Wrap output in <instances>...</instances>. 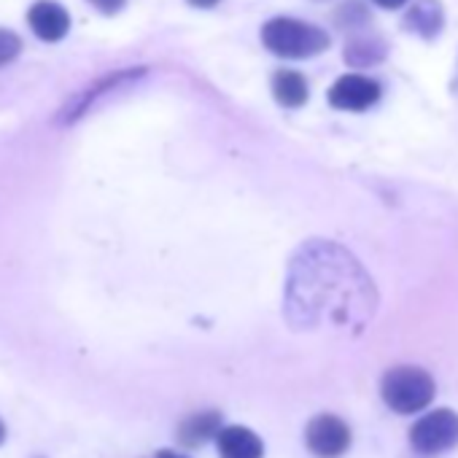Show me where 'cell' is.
Here are the masks:
<instances>
[{
    "label": "cell",
    "mask_w": 458,
    "mask_h": 458,
    "mask_svg": "<svg viewBox=\"0 0 458 458\" xmlns=\"http://www.w3.org/2000/svg\"><path fill=\"white\" fill-rule=\"evenodd\" d=\"M284 308L289 324L302 332H361L377 310V292L351 251L313 238L292 257Z\"/></svg>",
    "instance_id": "cell-1"
},
{
    "label": "cell",
    "mask_w": 458,
    "mask_h": 458,
    "mask_svg": "<svg viewBox=\"0 0 458 458\" xmlns=\"http://www.w3.org/2000/svg\"><path fill=\"white\" fill-rule=\"evenodd\" d=\"M262 44L284 60H310L329 49V36L292 17H276L262 28Z\"/></svg>",
    "instance_id": "cell-2"
},
{
    "label": "cell",
    "mask_w": 458,
    "mask_h": 458,
    "mask_svg": "<svg viewBox=\"0 0 458 458\" xmlns=\"http://www.w3.org/2000/svg\"><path fill=\"white\" fill-rule=\"evenodd\" d=\"M434 394H437V383L420 367L399 364V367H391L380 380L383 402L399 415H412V412L426 410L434 402Z\"/></svg>",
    "instance_id": "cell-3"
},
{
    "label": "cell",
    "mask_w": 458,
    "mask_h": 458,
    "mask_svg": "<svg viewBox=\"0 0 458 458\" xmlns=\"http://www.w3.org/2000/svg\"><path fill=\"white\" fill-rule=\"evenodd\" d=\"M410 445L420 455H437L458 445V412L439 407L418 418L410 428Z\"/></svg>",
    "instance_id": "cell-4"
},
{
    "label": "cell",
    "mask_w": 458,
    "mask_h": 458,
    "mask_svg": "<svg viewBox=\"0 0 458 458\" xmlns=\"http://www.w3.org/2000/svg\"><path fill=\"white\" fill-rule=\"evenodd\" d=\"M305 442L318 458H340L351 447V428L343 418L324 412L316 415L305 428Z\"/></svg>",
    "instance_id": "cell-5"
},
{
    "label": "cell",
    "mask_w": 458,
    "mask_h": 458,
    "mask_svg": "<svg viewBox=\"0 0 458 458\" xmlns=\"http://www.w3.org/2000/svg\"><path fill=\"white\" fill-rule=\"evenodd\" d=\"M380 100V84L361 73L340 76L329 89V106L337 111H367Z\"/></svg>",
    "instance_id": "cell-6"
},
{
    "label": "cell",
    "mask_w": 458,
    "mask_h": 458,
    "mask_svg": "<svg viewBox=\"0 0 458 458\" xmlns=\"http://www.w3.org/2000/svg\"><path fill=\"white\" fill-rule=\"evenodd\" d=\"M28 25L41 41L55 44V41H63L68 36L71 14L65 6L55 4V0H38V4H33L28 12Z\"/></svg>",
    "instance_id": "cell-7"
},
{
    "label": "cell",
    "mask_w": 458,
    "mask_h": 458,
    "mask_svg": "<svg viewBox=\"0 0 458 458\" xmlns=\"http://www.w3.org/2000/svg\"><path fill=\"white\" fill-rule=\"evenodd\" d=\"M218 458H262L265 445L259 434L246 426H224L216 437Z\"/></svg>",
    "instance_id": "cell-8"
},
{
    "label": "cell",
    "mask_w": 458,
    "mask_h": 458,
    "mask_svg": "<svg viewBox=\"0 0 458 458\" xmlns=\"http://www.w3.org/2000/svg\"><path fill=\"white\" fill-rule=\"evenodd\" d=\"M442 25H445V9L439 0H415L410 12L404 14V30L426 41L437 38Z\"/></svg>",
    "instance_id": "cell-9"
},
{
    "label": "cell",
    "mask_w": 458,
    "mask_h": 458,
    "mask_svg": "<svg viewBox=\"0 0 458 458\" xmlns=\"http://www.w3.org/2000/svg\"><path fill=\"white\" fill-rule=\"evenodd\" d=\"M221 412L216 410H205V412H194L189 415L181 426H178V439L186 447H199L208 439H216L221 431Z\"/></svg>",
    "instance_id": "cell-10"
},
{
    "label": "cell",
    "mask_w": 458,
    "mask_h": 458,
    "mask_svg": "<svg viewBox=\"0 0 458 458\" xmlns=\"http://www.w3.org/2000/svg\"><path fill=\"white\" fill-rule=\"evenodd\" d=\"M273 95L284 108H302L310 98V87L297 71H278L273 76Z\"/></svg>",
    "instance_id": "cell-11"
},
{
    "label": "cell",
    "mask_w": 458,
    "mask_h": 458,
    "mask_svg": "<svg viewBox=\"0 0 458 458\" xmlns=\"http://www.w3.org/2000/svg\"><path fill=\"white\" fill-rule=\"evenodd\" d=\"M386 57V44L377 36H353L345 44V63L353 68H369L383 63Z\"/></svg>",
    "instance_id": "cell-12"
},
{
    "label": "cell",
    "mask_w": 458,
    "mask_h": 458,
    "mask_svg": "<svg viewBox=\"0 0 458 458\" xmlns=\"http://www.w3.org/2000/svg\"><path fill=\"white\" fill-rule=\"evenodd\" d=\"M140 73H143V71H127V73H114V76H106L103 81H98L95 87H89V89H87L81 98H76V100H73V103L65 108V116H63V119H65V122H73V119H79V116H81V114H84V111H87V108H89V106H92V103L100 98V95H106V92H108V89H114L116 84H122V81H127V79H135V76H140Z\"/></svg>",
    "instance_id": "cell-13"
},
{
    "label": "cell",
    "mask_w": 458,
    "mask_h": 458,
    "mask_svg": "<svg viewBox=\"0 0 458 458\" xmlns=\"http://www.w3.org/2000/svg\"><path fill=\"white\" fill-rule=\"evenodd\" d=\"M367 20H369V12L364 9L361 0H348V4H343V6L335 12V22H337V28H343V30H356V28H361Z\"/></svg>",
    "instance_id": "cell-14"
},
{
    "label": "cell",
    "mask_w": 458,
    "mask_h": 458,
    "mask_svg": "<svg viewBox=\"0 0 458 458\" xmlns=\"http://www.w3.org/2000/svg\"><path fill=\"white\" fill-rule=\"evenodd\" d=\"M22 52V38L14 33V30H6V28H0V68L14 63Z\"/></svg>",
    "instance_id": "cell-15"
},
{
    "label": "cell",
    "mask_w": 458,
    "mask_h": 458,
    "mask_svg": "<svg viewBox=\"0 0 458 458\" xmlns=\"http://www.w3.org/2000/svg\"><path fill=\"white\" fill-rule=\"evenodd\" d=\"M89 4H92L98 12H103V14H116V12L124 9V0H89Z\"/></svg>",
    "instance_id": "cell-16"
},
{
    "label": "cell",
    "mask_w": 458,
    "mask_h": 458,
    "mask_svg": "<svg viewBox=\"0 0 458 458\" xmlns=\"http://www.w3.org/2000/svg\"><path fill=\"white\" fill-rule=\"evenodd\" d=\"M375 4L380 6V9H388V12H394V9H402L407 0H375Z\"/></svg>",
    "instance_id": "cell-17"
},
{
    "label": "cell",
    "mask_w": 458,
    "mask_h": 458,
    "mask_svg": "<svg viewBox=\"0 0 458 458\" xmlns=\"http://www.w3.org/2000/svg\"><path fill=\"white\" fill-rule=\"evenodd\" d=\"M191 6H197V9H213L218 0H189Z\"/></svg>",
    "instance_id": "cell-18"
},
{
    "label": "cell",
    "mask_w": 458,
    "mask_h": 458,
    "mask_svg": "<svg viewBox=\"0 0 458 458\" xmlns=\"http://www.w3.org/2000/svg\"><path fill=\"white\" fill-rule=\"evenodd\" d=\"M154 458H189V455H181V453H175V450H159Z\"/></svg>",
    "instance_id": "cell-19"
},
{
    "label": "cell",
    "mask_w": 458,
    "mask_h": 458,
    "mask_svg": "<svg viewBox=\"0 0 458 458\" xmlns=\"http://www.w3.org/2000/svg\"><path fill=\"white\" fill-rule=\"evenodd\" d=\"M4 442H6V423L0 420V445H4Z\"/></svg>",
    "instance_id": "cell-20"
},
{
    "label": "cell",
    "mask_w": 458,
    "mask_h": 458,
    "mask_svg": "<svg viewBox=\"0 0 458 458\" xmlns=\"http://www.w3.org/2000/svg\"><path fill=\"white\" fill-rule=\"evenodd\" d=\"M453 92L458 95V63H455V76H453Z\"/></svg>",
    "instance_id": "cell-21"
}]
</instances>
